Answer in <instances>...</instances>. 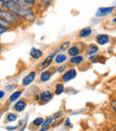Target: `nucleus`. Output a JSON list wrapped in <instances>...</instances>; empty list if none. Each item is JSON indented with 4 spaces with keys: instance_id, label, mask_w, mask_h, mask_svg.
I'll return each mask as SVG.
<instances>
[{
    "instance_id": "8",
    "label": "nucleus",
    "mask_w": 116,
    "mask_h": 131,
    "mask_svg": "<svg viewBox=\"0 0 116 131\" xmlns=\"http://www.w3.org/2000/svg\"><path fill=\"white\" fill-rule=\"evenodd\" d=\"M37 76V73L36 71H30L29 74H27L24 78L22 80V84H23V86H28L30 84H32L33 81L35 80Z\"/></svg>"
},
{
    "instance_id": "42",
    "label": "nucleus",
    "mask_w": 116,
    "mask_h": 131,
    "mask_svg": "<svg viewBox=\"0 0 116 131\" xmlns=\"http://www.w3.org/2000/svg\"><path fill=\"white\" fill-rule=\"evenodd\" d=\"M115 98H116V94H115Z\"/></svg>"
},
{
    "instance_id": "39",
    "label": "nucleus",
    "mask_w": 116,
    "mask_h": 131,
    "mask_svg": "<svg viewBox=\"0 0 116 131\" xmlns=\"http://www.w3.org/2000/svg\"><path fill=\"white\" fill-rule=\"evenodd\" d=\"M113 5H115V6H116V0H114V1H113Z\"/></svg>"
},
{
    "instance_id": "2",
    "label": "nucleus",
    "mask_w": 116,
    "mask_h": 131,
    "mask_svg": "<svg viewBox=\"0 0 116 131\" xmlns=\"http://www.w3.org/2000/svg\"><path fill=\"white\" fill-rule=\"evenodd\" d=\"M0 18L7 21L10 23L11 24H19L21 23V18L18 17L14 14L8 10H4V9L0 8Z\"/></svg>"
},
{
    "instance_id": "28",
    "label": "nucleus",
    "mask_w": 116,
    "mask_h": 131,
    "mask_svg": "<svg viewBox=\"0 0 116 131\" xmlns=\"http://www.w3.org/2000/svg\"><path fill=\"white\" fill-rule=\"evenodd\" d=\"M62 111H59V112H56V113L53 115V117H54L55 121H57V119H61V118H62Z\"/></svg>"
},
{
    "instance_id": "18",
    "label": "nucleus",
    "mask_w": 116,
    "mask_h": 131,
    "mask_svg": "<svg viewBox=\"0 0 116 131\" xmlns=\"http://www.w3.org/2000/svg\"><path fill=\"white\" fill-rule=\"evenodd\" d=\"M80 48L76 45L71 46V47H70L69 48H68V54L71 57L80 54Z\"/></svg>"
},
{
    "instance_id": "11",
    "label": "nucleus",
    "mask_w": 116,
    "mask_h": 131,
    "mask_svg": "<svg viewBox=\"0 0 116 131\" xmlns=\"http://www.w3.org/2000/svg\"><path fill=\"white\" fill-rule=\"evenodd\" d=\"M92 32H93V30H92L91 27H89V26L85 27L80 30V32H79V37L81 38H89V37L92 35Z\"/></svg>"
},
{
    "instance_id": "7",
    "label": "nucleus",
    "mask_w": 116,
    "mask_h": 131,
    "mask_svg": "<svg viewBox=\"0 0 116 131\" xmlns=\"http://www.w3.org/2000/svg\"><path fill=\"white\" fill-rule=\"evenodd\" d=\"M17 5H21V6L24 7V8L32 9L36 5V0H12Z\"/></svg>"
},
{
    "instance_id": "9",
    "label": "nucleus",
    "mask_w": 116,
    "mask_h": 131,
    "mask_svg": "<svg viewBox=\"0 0 116 131\" xmlns=\"http://www.w3.org/2000/svg\"><path fill=\"white\" fill-rule=\"evenodd\" d=\"M53 96H54V94L52 93L49 90H45V91L41 92L39 95V101L43 104H46V103H48L49 101H51L53 99Z\"/></svg>"
},
{
    "instance_id": "38",
    "label": "nucleus",
    "mask_w": 116,
    "mask_h": 131,
    "mask_svg": "<svg viewBox=\"0 0 116 131\" xmlns=\"http://www.w3.org/2000/svg\"><path fill=\"white\" fill-rule=\"evenodd\" d=\"M113 21V24H115V25H116V15L114 16V17H113V21Z\"/></svg>"
},
{
    "instance_id": "21",
    "label": "nucleus",
    "mask_w": 116,
    "mask_h": 131,
    "mask_svg": "<svg viewBox=\"0 0 116 131\" xmlns=\"http://www.w3.org/2000/svg\"><path fill=\"white\" fill-rule=\"evenodd\" d=\"M44 121H45V119L42 117H38L36 118V119H34V121H32V125L34 127H37V128H38V127L42 126V124H43Z\"/></svg>"
},
{
    "instance_id": "4",
    "label": "nucleus",
    "mask_w": 116,
    "mask_h": 131,
    "mask_svg": "<svg viewBox=\"0 0 116 131\" xmlns=\"http://www.w3.org/2000/svg\"><path fill=\"white\" fill-rule=\"evenodd\" d=\"M116 10L115 5H112V6H103L99 7L97 11H96L95 17L96 18H103L106 17L107 15L112 14Z\"/></svg>"
},
{
    "instance_id": "5",
    "label": "nucleus",
    "mask_w": 116,
    "mask_h": 131,
    "mask_svg": "<svg viewBox=\"0 0 116 131\" xmlns=\"http://www.w3.org/2000/svg\"><path fill=\"white\" fill-rule=\"evenodd\" d=\"M76 76H77V70L75 69V68H70L65 72H64L61 79H62V82L67 83V82H69V81L74 79L76 78Z\"/></svg>"
},
{
    "instance_id": "1",
    "label": "nucleus",
    "mask_w": 116,
    "mask_h": 131,
    "mask_svg": "<svg viewBox=\"0 0 116 131\" xmlns=\"http://www.w3.org/2000/svg\"><path fill=\"white\" fill-rule=\"evenodd\" d=\"M5 8L6 10L12 12L18 17H20L22 20H24L26 23H32L36 21V14L33 12L32 9L24 8V7L21 6V5H17L12 0H9L7 2H5Z\"/></svg>"
},
{
    "instance_id": "24",
    "label": "nucleus",
    "mask_w": 116,
    "mask_h": 131,
    "mask_svg": "<svg viewBox=\"0 0 116 131\" xmlns=\"http://www.w3.org/2000/svg\"><path fill=\"white\" fill-rule=\"evenodd\" d=\"M88 61H89L91 63H97V62H100V55H97V54L90 55V56L88 57Z\"/></svg>"
},
{
    "instance_id": "37",
    "label": "nucleus",
    "mask_w": 116,
    "mask_h": 131,
    "mask_svg": "<svg viewBox=\"0 0 116 131\" xmlns=\"http://www.w3.org/2000/svg\"><path fill=\"white\" fill-rule=\"evenodd\" d=\"M44 24V21H37V25H43Z\"/></svg>"
},
{
    "instance_id": "23",
    "label": "nucleus",
    "mask_w": 116,
    "mask_h": 131,
    "mask_svg": "<svg viewBox=\"0 0 116 131\" xmlns=\"http://www.w3.org/2000/svg\"><path fill=\"white\" fill-rule=\"evenodd\" d=\"M70 45H71V41H69V40H67V41H64V43H62V45L59 47L58 51H59V52H64V51L66 50V49L69 48Z\"/></svg>"
},
{
    "instance_id": "40",
    "label": "nucleus",
    "mask_w": 116,
    "mask_h": 131,
    "mask_svg": "<svg viewBox=\"0 0 116 131\" xmlns=\"http://www.w3.org/2000/svg\"><path fill=\"white\" fill-rule=\"evenodd\" d=\"M2 1H4V2H7V1H9V0H2Z\"/></svg>"
},
{
    "instance_id": "12",
    "label": "nucleus",
    "mask_w": 116,
    "mask_h": 131,
    "mask_svg": "<svg viewBox=\"0 0 116 131\" xmlns=\"http://www.w3.org/2000/svg\"><path fill=\"white\" fill-rule=\"evenodd\" d=\"M26 101L25 100H19L15 103V104L14 105V111H16L17 112H22L25 110L26 108Z\"/></svg>"
},
{
    "instance_id": "30",
    "label": "nucleus",
    "mask_w": 116,
    "mask_h": 131,
    "mask_svg": "<svg viewBox=\"0 0 116 131\" xmlns=\"http://www.w3.org/2000/svg\"><path fill=\"white\" fill-rule=\"evenodd\" d=\"M64 126H65L66 128H71V121H70L69 118H67V119L64 121Z\"/></svg>"
},
{
    "instance_id": "3",
    "label": "nucleus",
    "mask_w": 116,
    "mask_h": 131,
    "mask_svg": "<svg viewBox=\"0 0 116 131\" xmlns=\"http://www.w3.org/2000/svg\"><path fill=\"white\" fill-rule=\"evenodd\" d=\"M56 53H57V52L54 51V52L51 53L50 54L47 55L43 61H41V62L37 65V70H38V71H45V70H47V68L51 65L53 61L55 60V57H56Z\"/></svg>"
},
{
    "instance_id": "13",
    "label": "nucleus",
    "mask_w": 116,
    "mask_h": 131,
    "mask_svg": "<svg viewBox=\"0 0 116 131\" xmlns=\"http://www.w3.org/2000/svg\"><path fill=\"white\" fill-rule=\"evenodd\" d=\"M51 77H52V72H51L50 71H47V70H45V71H42L41 74H40L39 79H40L41 82L45 83V82H47V81L51 79Z\"/></svg>"
},
{
    "instance_id": "34",
    "label": "nucleus",
    "mask_w": 116,
    "mask_h": 131,
    "mask_svg": "<svg viewBox=\"0 0 116 131\" xmlns=\"http://www.w3.org/2000/svg\"><path fill=\"white\" fill-rule=\"evenodd\" d=\"M87 111V109H83V110H80V111H77V112H74L71 113V115H75V114H78L79 112H86Z\"/></svg>"
},
{
    "instance_id": "14",
    "label": "nucleus",
    "mask_w": 116,
    "mask_h": 131,
    "mask_svg": "<svg viewBox=\"0 0 116 131\" xmlns=\"http://www.w3.org/2000/svg\"><path fill=\"white\" fill-rule=\"evenodd\" d=\"M54 121H55L54 117H53V116H48V117H47V119L44 121L43 124H42V128H40V130H41V131L47 130V129H48V128H49V126H50V125L52 124Z\"/></svg>"
},
{
    "instance_id": "26",
    "label": "nucleus",
    "mask_w": 116,
    "mask_h": 131,
    "mask_svg": "<svg viewBox=\"0 0 116 131\" xmlns=\"http://www.w3.org/2000/svg\"><path fill=\"white\" fill-rule=\"evenodd\" d=\"M67 70V65H62V64H59V67L56 69V71L59 73H64Z\"/></svg>"
},
{
    "instance_id": "29",
    "label": "nucleus",
    "mask_w": 116,
    "mask_h": 131,
    "mask_svg": "<svg viewBox=\"0 0 116 131\" xmlns=\"http://www.w3.org/2000/svg\"><path fill=\"white\" fill-rule=\"evenodd\" d=\"M39 2H41L45 6H49V5L52 4L53 0H40Z\"/></svg>"
},
{
    "instance_id": "10",
    "label": "nucleus",
    "mask_w": 116,
    "mask_h": 131,
    "mask_svg": "<svg viewBox=\"0 0 116 131\" xmlns=\"http://www.w3.org/2000/svg\"><path fill=\"white\" fill-rule=\"evenodd\" d=\"M43 54H44L43 51L38 48H36V47H32L30 49V51H29V56L33 60H38V59H40L43 56Z\"/></svg>"
},
{
    "instance_id": "31",
    "label": "nucleus",
    "mask_w": 116,
    "mask_h": 131,
    "mask_svg": "<svg viewBox=\"0 0 116 131\" xmlns=\"http://www.w3.org/2000/svg\"><path fill=\"white\" fill-rule=\"evenodd\" d=\"M15 85H8V86H6L5 88V89L6 90V91H11V90H13L14 88H15Z\"/></svg>"
},
{
    "instance_id": "27",
    "label": "nucleus",
    "mask_w": 116,
    "mask_h": 131,
    "mask_svg": "<svg viewBox=\"0 0 116 131\" xmlns=\"http://www.w3.org/2000/svg\"><path fill=\"white\" fill-rule=\"evenodd\" d=\"M0 25H3V26H5L7 28H11L13 26V24H11L10 23H8V21H5V20L1 19V18H0Z\"/></svg>"
},
{
    "instance_id": "36",
    "label": "nucleus",
    "mask_w": 116,
    "mask_h": 131,
    "mask_svg": "<svg viewBox=\"0 0 116 131\" xmlns=\"http://www.w3.org/2000/svg\"><path fill=\"white\" fill-rule=\"evenodd\" d=\"M3 7H5V2L0 0V8H3Z\"/></svg>"
},
{
    "instance_id": "41",
    "label": "nucleus",
    "mask_w": 116,
    "mask_h": 131,
    "mask_svg": "<svg viewBox=\"0 0 116 131\" xmlns=\"http://www.w3.org/2000/svg\"><path fill=\"white\" fill-rule=\"evenodd\" d=\"M1 51H2V48H1V47H0V53H1Z\"/></svg>"
},
{
    "instance_id": "20",
    "label": "nucleus",
    "mask_w": 116,
    "mask_h": 131,
    "mask_svg": "<svg viewBox=\"0 0 116 131\" xmlns=\"http://www.w3.org/2000/svg\"><path fill=\"white\" fill-rule=\"evenodd\" d=\"M22 95H23V91H21V90L14 92V93L10 95V97H9V101H10L11 103L15 102L16 100H18V99L20 98V96H21Z\"/></svg>"
},
{
    "instance_id": "22",
    "label": "nucleus",
    "mask_w": 116,
    "mask_h": 131,
    "mask_svg": "<svg viewBox=\"0 0 116 131\" xmlns=\"http://www.w3.org/2000/svg\"><path fill=\"white\" fill-rule=\"evenodd\" d=\"M17 119L18 115L16 113H14V112H10L6 116V121H9V122H14V121H17Z\"/></svg>"
},
{
    "instance_id": "35",
    "label": "nucleus",
    "mask_w": 116,
    "mask_h": 131,
    "mask_svg": "<svg viewBox=\"0 0 116 131\" xmlns=\"http://www.w3.org/2000/svg\"><path fill=\"white\" fill-rule=\"evenodd\" d=\"M5 92L3 91V90H1V91H0V99L4 98V97H5Z\"/></svg>"
},
{
    "instance_id": "17",
    "label": "nucleus",
    "mask_w": 116,
    "mask_h": 131,
    "mask_svg": "<svg viewBox=\"0 0 116 131\" xmlns=\"http://www.w3.org/2000/svg\"><path fill=\"white\" fill-rule=\"evenodd\" d=\"M67 60H68V57L66 56V54H64V53H56V57H55V62L57 64L64 63V62H65Z\"/></svg>"
},
{
    "instance_id": "32",
    "label": "nucleus",
    "mask_w": 116,
    "mask_h": 131,
    "mask_svg": "<svg viewBox=\"0 0 116 131\" xmlns=\"http://www.w3.org/2000/svg\"><path fill=\"white\" fill-rule=\"evenodd\" d=\"M8 29H9V28H7L5 26H3V25H0V34H3V33H5Z\"/></svg>"
},
{
    "instance_id": "33",
    "label": "nucleus",
    "mask_w": 116,
    "mask_h": 131,
    "mask_svg": "<svg viewBox=\"0 0 116 131\" xmlns=\"http://www.w3.org/2000/svg\"><path fill=\"white\" fill-rule=\"evenodd\" d=\"M18 128V126H7L6 129L7 130H16Z\"/></svg>"
},
{
    "instance_id": "15",
    "label": "nucleus",
    "mask_w": 116,
    "mask_h": 131,
    "mask_svg": "<svg viewBox=\"0 0 116 131\" xmlns=\"http://www.w3.org/2000/svg\"><path fill=\"white\" fill-rule=\"evenodd\" d=\"M98 51H99L98 47L97 45H95V44H92V45H89L88 47L86 53H87V55H88V56H90V55L97 54L98 53Z\"/></svg>"
},
{
    "instance_id": "16",
    "label": "nucleus",
    "mask_w": 116,
    "mask_h": 131,
    "mask_svg": "<svg viewBox=\"0 0 116 131\" xmlns=\"http://www.w3.org/2000/svg\"><path fill=\"white\" fill-rule=\"evenodd\" d=\"M84 61V57L80 54H78V55H75V56H72L71 59H70V63L72 64V65H79L82 62Z\"/></svg>"
},
{
    "instance_id": "19",
    "label": "nucleus",
    "mask_w": 116,
    "mask_h": 131,
    "mask_svg": "<svg viewBox=\"0 0 116 131\" xmlns=\"http://www.w3.org/2000/svg\"><path fill=\"white\" fill-rule=\"evenodd\" d=\"M64 89H65V88H64L62 83H57V84L56 85V86H55V95H62L64 92Z\"/></svg>"
},
{
    "instance_id": "6",
    "label": "nucleus",
    "mask_w": 116,
    "mask_h": 131,
    "mask_svg": "<svg viewBox=\"0 0 116 131\" xmlns=\"http://www.w3.org/2000/svg\"><path fill=\"white\" fill-rule=\"evenodd\" d=\"M110 41H111V38L109 35L106 33H100L96 36V42L99 46H106L109 44Z\"/></svg>"
},
{
    "instance_id": "25",
    "label": "nucleus",
    "mask_w": 116,
    "mask_h": 131,
    "mask_svg": "<svg viewBox=\"0 0 116 131\" xmlns=\"http://www.w3.org/2000/svg\"><path fill=\"white\" fill-rule=\"evenodd\" d=\"M110 107H111L113 113L116 114V98L112 99V100L110 101Z\"/></svg>"
}]
</instances>
